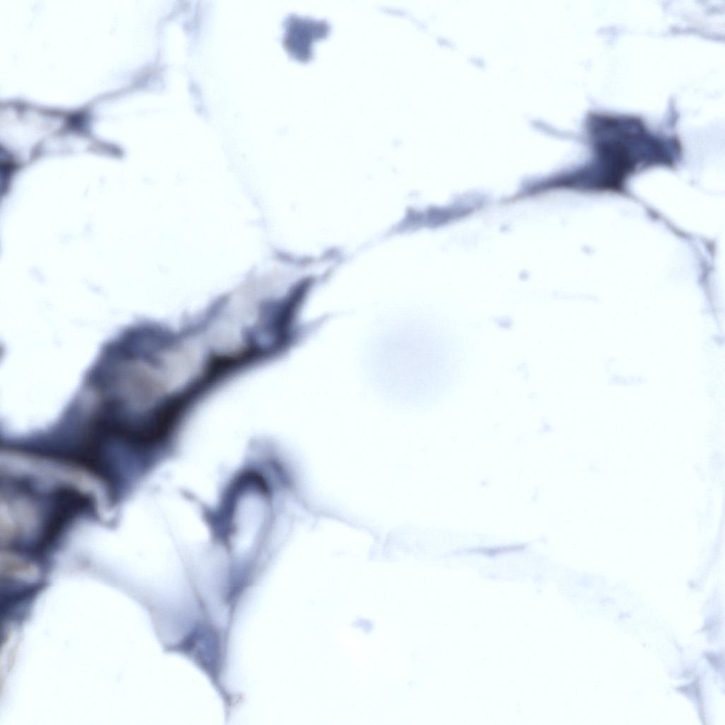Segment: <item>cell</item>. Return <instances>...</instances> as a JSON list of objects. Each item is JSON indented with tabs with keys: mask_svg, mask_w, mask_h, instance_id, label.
I'll use <instances>...</instances> for the list:
<instances>
[{
	"mask_svg": "<svg viewBox=\"0 0 725 725\" xmlns=\"http://www.w3.org/2000/svg\"><path fill=\"white\" fill-rule=\"evenodd\" d=\"M595 115L591 131L595 137L596 158L586 173V188L593 190L618 191L640 163L653 162L639 150V144L652 139L645 134L644 125L634 118Z\"/></svg>",
	"mask_w": 725,
	"mask_h": 725,
	"instance_id": "6da1fadb",
	"label": "cell"
}]
</instances>
